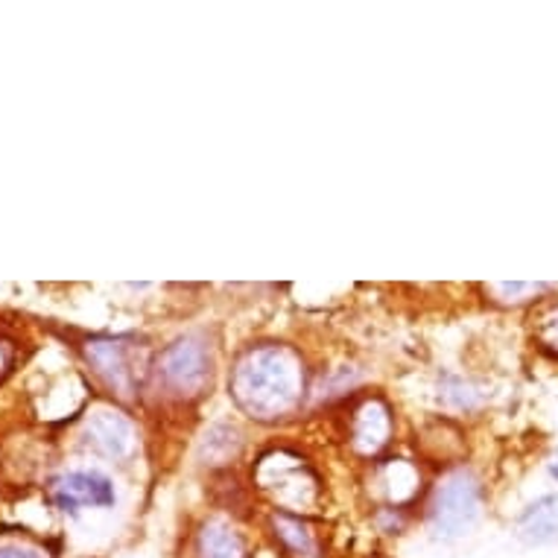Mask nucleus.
Instances as JSON below:
<instances>
[{
    "mask_svg": "<svg viewBox=\"0 0 558 558\" xmlns=\"http://www.w3.org/2000/svg\"><path fill=\"white\" fill-rule=\"evenodd\" d=\"M231 395L255 418H278L293 410L302 395V368L284 348H257L240 360Z\"/></svg>",
    "mask_w": 558,
    "mask_h": 558,
    "instance_id": "nucleus-1",
    "label": "nucleus"
},
{
    "mask_svg": "<svg viewBox=\"0 0 558 558\" xmlns=\"http://www.w3.org/2000/svg\"><path fill=\"white\" fill-rule=\"evenodd\" d=\"M480 518V485L471 474H453L439 485L433 497L430 521L433 532L445 541H457L471 532Z\"/></svg>",
    "mask_w": 558,
    "mask_h": 558,
    "instance_id": "nucleus-2",
    "label": "nucleus"
},
{
    "mask_svg": "<svg viewBox=\"0 0 558 558\" xmlns=\"http://www.w3.org/2000/svg\"><path fill=\"white\" fill-rule=\"evenodd\" d=\"M208 372H211V357L199 339H179L161 357V375L167 386L179 392H196L208 380Z\"/></svg>",
    "mask_w": 558,
    "mask_h": 558,
    "instance_id": "nucleus-3",
    "label": "nucleus"
},
{
    "mask_svg": "<svg viewBox=\"0 0 558 558\" xmlns=\"http://www.w3.org/2000/svg\"><path fill=\"white\" fill-rule=\"evenodd\" d=\"M53 500L64 512H80L88 506L106 509L114 504V485L109 476L97 474V471H71L56 480Z\"/></svg>",
    "mask_w": 558,
    "mask_h": 558,
    "instance_id": "nucleus-4",
    "label": "nucleus"
},
{
    "mask_svg": "<svg viewBox=\"0 0 558 558\" xmlns=\"http://www.w3.org/2000/svg\"><path fill=\"white\" fill-rule=\"evenodd\" d=\"M85 436H88L94 448L111 459L126 457L132 450V441H135L132 439V424L120 412L111 410L92 412V418L85 424Z\"/></svg>",
    "mask_w": 558,
    "mask_h": 558,
    "instance_id": "nucleus-5",
    "label": "nucleus"
},
{
    "mask_svg": "<svg viewBox=\"0 0 558 558\" xmlns=\"http://www.w3.org/2000/svg\"><path fill=\"white\" fill-rule=\"evenodd\" d=\"M518 538L530 547H549L558 544V495L541 497L521 514Z\"/></svg>",
    "mask_w": 558,
    "mask_h": 558,
    "instance_id": "nucleus-6",
    "label": "nucleus"
},
{
    "mask_svg": "<svg viewBox=\"0 0 558 558\" xmlns=\"http://www.w3.org/2000/svg\"><path fill=\"white\" fill-rule=\"evenodd\" d=\"M196 558H248L246 541L231 523L208 521L196 535Z\"/></svg>",
    "mask_w": 558,
    "mask_h": 558,
    "instance_id": "nucleus-7",
    "label": "nucleus"
},
{
    "mask_svg": "<svg viewBox=\"0 0 558 558\" xmlns=\"http://www.w3.org/2000/svg\"><path fill=\"white\" fill-rule=\"evenodd\" d=\"M88 360H92L97 372H100L111 386L118 389H129L132 380V368H129L126 351L120 342H92L88 345Z\"/></svg>",
    "mask_w": 558,
    "mask_h": 558,
    "instance_id": "nucleus-8",
    "label": "nucleus"
},
{
    "mask_svg": "<svg viewBox=\"0 0 558 558\" xmlns=\"http://www.w3.org/2000/svg\"><path fill=\"white\" fill-rule=\"evenodd\" d=\"M275 535L281 541V547L295 558H316L319 556V547H316V538L313 532L304 526L299 518H290V514H281L275 518Z\"/></svg>",
    "mask_w": 558,
    "mask_h": 558,
    "instance_id": "nucleus-9",
    "label": "nucleus"
},
{
    "mask_svg": "<svg viewBox=\"0 0 558 558\" xmlns=\"http://www.w3.org/2000/svg\"><path fill=\"white\" fill-rule=\"evenodd\" d=\"M386 433H389V422H386V412H380L377 407H368L357 422V441L366 445V448H380L386 441Z\"/></svg>",
    "mask_w": 558,
    "mask_h": 558,
    "instance_id": "nucleus-10",
    "label": "nucleus"
},
{
    "mask_svg": "<svg viewBox=\"0 0 558 558\" xmlns=\"http://www.w3.org/2000/svg\"><path fill=\"white\" fill-rule=\"evenodd\" d=\"M541 339H544V342H547L553 351H558V311H553L547 319H544V328H541Z\"/></svg>",
    "mask_w": 558,
    "mask_h": 558,
    "instance_id": "nucleus-11",
    "label": "nucleus"
},
{
    "mask_svg": "<svg viewBox=\"0 0 558 558\" xmlns=\"http://www.w3.org/2000/svg\"><path fill=\"white\" fill-rule=\"evenodd\" d=\"M0 558H45V556L27 547H0Z\"/></svg>",
    "mask_w": 558,
    "mask_h": 558,
    "instance_id": "nucleus-12",
    "label": "nucleus"
},
{
    "mask_svg": "<svg viewBox=\"0 0 558 558\" xmlns=\"http://www.w3.org/2000/svg\"><path fill=\"white\" fill-rule=\"evenodd\" d=\"M549 476L558 480V457H553V462H549Z\"/></svg>",
    "mask_w": 558,
    "mask_h": 558,
    "instance_id": "nucleus-13",
    "label": "nucleus"
},
{
    "mask_svg": "<svg viewBox=\"0 0 558 558\" xmlns=\"http://www.w3.org/2000/svg\"><path fill=\"white\" fill-rule=\"evenodd\" d=\"M10 363V357H7V351H3V345H0V372H3V366Z\"/></svg>",
    "mask_w": 558,
    "mask_h": 558,
    "instance_id": "nucleus-14",
    "label": "nucleus"
}]
</instances>
